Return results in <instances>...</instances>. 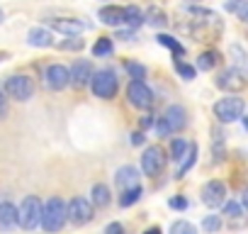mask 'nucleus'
<instances>
[{
  "label": "nucleus",
  "instance_id": "nucleus-1",
  "mask_svg": "<svg viewBox=\"0 0 248 234\" xmlns=\"http://www.w3.org/2000/svg\"><path fill=\"white\" fill-rule=\"evenodd\" d=\"M66 222H68L66 202L61 198H49L42 207V227L46 232H59V229H63Z\"/></svg>",
  "mask_w": 248,
  "mask_h": 234
},
{
  "label": "nucleus",
  "instance_id": "nucleus-2",
  "mask_svg": "<svg viewBox=\"0 0 248 234\" xmlns=\"http://www.w3.org/2000/svg\"><path fill=\"white\" fill-rule=\"evenodd\" d=\"M90 88H93V95L95 98H102V100H112L119 90V78L114 71L109 68H102L97 73H93L90 78Z\"/></svg>",
  "mask_w": 248,
  "mask_h": 234
},
{
  "label": "nucleus",
  "instance_id": "nucleus-3",
  "mask_svg": "<svg viewBox=\"0 0 248 234\" xmlns=\"http://www.w3.org/2000/svg\"><path fill=\"white\" fill-rule=\"evenodd\" d=\"M42 200L37 195H27L17 207V224L22 229H34L42 224Z\"/></svg>",
  "mask_w": 248,
  "mask_h": 234
},
{
  "label": "nucleus",
  "instance_id": "nucleus-4",
  "mask_svg": "<svg viewBox=\"0 0 248 234\" xmlns=\"http://www.w3.org/2000/svg\"><path fill=\"white\" fill-rule=\"evenodd\" d=\"M243 110H246V102L241 98H236L233 93L229 98H221L219 102H214V117H217L221 125H229V122L241 120Z\"/></svg>",
  "mask_w": 248,
  "mask_h": 234
},
{
  "label": "nucleus",
  "instance_id": "nucleus-5",
  "mask_svg": "<svg viewBox=\"0 0 248 234\" xmlns=\"http://www.w3.org/2000/svg\"><path fill=\"white\" fill-rule=\"evenodd\" d=\"M127 98H129V102H132L137 110H151L154 102H156L154 90H151L141 78H132V83H129V88H127Z\"/></svg>",
  "mask_w": 248,
  "mask_h": 234
},
{
  "label": "nucleus",
  "instance_id": "nucleus-6",
  "mask_svg": "<svg viewBox=\"0 0 248 234\" xmlns=\"http://www.w3.org/2000/svg\"><path fill=\"white\" fill-rule=\"evenodd\" d=\"M5 95L20 102H27L34 95V81L30 76H10L5 81Z\"/></svg>",
  "mask_w": 248,
  "mask_h": 234
},
{
  "label": "nucleus",
  "instance_id": "nucleus-7",
  "mask_svg": "<svg viewBox=\"0 0 248 234\" xmlns=\"http://www.w3.org/2000/svg\"><path fill=\"white\" fill-rule=\"evenodd\" d=\"M66 215H68V222L76 224V227H83L93 219L95 215V205L85 198H73L68 205H66Z\"/></svg>",
  "mask_w": 248,
  "mask_h": 234
},
{
  "label": "nucleus",
  "instance_id": "nucleus-8",
  "mask_svg": "<svg viewBox=\"0 0 248 234\" xmlns=\"http://www.w3.org/2000/svg\"><path fill=\"white\" fill-rule=\"evenodd\" d=\"M141 168H144V173L151 176V178L161 176L163 168H166V151H163L161 147H149V149L144 151V156H141Z\"/></svg>",
  "mask_w": 248,
  "mask_h": 234
},
{
  "label": "nucleus",
  "instance_id": "nucleus-9",
  "mask_svg": "<svg viewBox=\"0 0 248 234\" xmlns=\"http://www.w3.org/2000/svg\"><path fill=\"white\" fill-rule=\"evenodd\" d=\"M217 85H219L221 90H226V93H238V90L246 88V73H241L236 66L224 68V71L217 76Z\"/></svg>",
  "mask_w": 248,
  "mask_h": 234
},
{
  "label": "nucleus",
  "instance_id": "nucleus-10",
  "mask_svg": "<svg viewBox=\"0 0 248 234\" xmlns=\"http://www.w3.org/2000/svg\"><path fill=\"white\" fill-rule=\"evenodd\" d=\"M224 200H226V185L221 183V181H209V183H204V188H202V202L207 205V207H221L224 205Z\"/></svg>",
  "mask_w": 248,
  "mask_h": 234
},
{
  "label": "nucleus",
  "instance_id": "nucleus-11",
  "mask_svg": "<svg viewBox=\"0 0 248 234\" xmlns=\"http://www.w3.org/2000/svg\"><path fill=\"white\" fill-rule=\"evenodd\" d=\"M44 78H46V85L51 90H63L66 85H71V71L66 66H61V64H51L46 68Z\"/></svg>",
  "mask_w": 248,
  "mask_h": 234
},
{
  "label": "nucleus",
  "instance_id": "nucleus-12",
  "mask_svg": "<svg viewBox=\"0 0 248 234\" xmlns=\"http://www.w3.org/2000/svg\"><path fill=\"white\" fill-rule=\"evenodd\" d=\"M71 85L73 88H85V85H90V78H93V64L90 61H85V59H78L71 68Z\"/></svg>",
  "mask_w": 248,
  "mask_h": 234
},
{
  "label": "nucleus",
  "instance_id": "nucleus-13",
  "mask_svg": "<svg viewBox=\"0 0 248 234\" xmlns=\"http://www.w3.org/2000/svg\"><path fill=\"white\" fill-rule=\"evenodd\" d=\"M163 120H166L170 132H180V130L187 127V112H185L183 105H170L166 110V115H163Z\"/></svg>",
  "mask_w": 248,
  "mask_h": 234
},
{
  "label": "nucleus",
  "instance_id": "nucleus-14",
  "mask_svg": "<svg viewBox=\"0 0 248 234\" xmlns=\"http://www.w3.org/2000/svg\"><path fill=\"white\" fill-rule=\"evenodd\" d=\"M49 27H54L56 32H61V34H68V37H78V34H83L85 30H88V25L85 22H80V20H49Z\"/></svg>",
  "mask_w": 248,
  "mask_h": 234
},
{
  "label": "nucleus",
  "instance_id": "nucleus-15",
  "mask_svg": "<svg viewBox=\"0 0 248 234\" xmlns=\"http://www.w3.org/2000/svg\"><path fill=\"white\" fill-rule=\"evenodd\" d=\"M114 183H117L119 190L134 188V185H139V171H137L134 166H122V168H117V173H114Z\"/></svg>",
  "mask_w": 248,
  "mask_h": 234
},
{
  "label": "nucleus",
  "instance_id": "nucleus-16",
  "mask_svg": "<svg viewBox=\"0 0 248 234\" xmlns=\"http://www.w3.org/2000/svg\"><path fill=\"white\" fill-rule=\"evenodd\" d=\"M17 227V207L13 202H0V229L8 232Z\"/></svg>",
  "mask_w": 248,
  "mask_h": 234
},
{
  "label": "nucleus",
  "instance_id": "nucleus-17",
  "mask_svg": "<svg viewBox=\"0 0 248 234\" xmlns=\"http://www.w3.org/2000/svg\"><path fill=\"white\" fill-rule=\"evenodd\" d=\"M97 17H100V22H105V25H109V27H119V25H124V8L107 5V8H102V10L97 13Z\"/></svg>",
  "mask_w": 248,
  "mask_h": 234
},
{
  "label": "nucleus",
  "instance_id": "nucleus-18",
  "mask_svg": "<svg viewBox=\"0 0 248 234\" xmlns=\"http://www.w3.org/2000/svg\"><path fill=\"white\" fill-rule=\"evenodd\" d=\"M27 42H30V47H42V49L54 47V37H51V32L44 30V27H32L30 34H27Z\"/></svg>",
  "mask_w": 248,
  "mask_h": 234
},
{
  "label": "nucleus",
  "instance_id": "nucleus-19",
  "mask_svg": "<svg viewBox=\"0 0 248 234\" xmlns=\"http://www.w3.org/2000/svg\"><path fill=\"white\" fill-rule=\"evenodd\" d=\"M229 54H231V59H233V66H236L241 73L248 76V51H246L241 44H231Z\"/></svg>",
  "mask_w": 248,
  "mask_h": 234
},
{
  "label": "nucleus",
  "instance_id": "nucleus-20",
  "mask_svg": "<svg viewBox=\"0 0 248 234\" xmlns=\"http://www.w3.org/2000/svg\"><path fill=\"white\" fill-rule=\"evenodd\" d=\"M144 22H146V17H144V13H141L137 5L124 8V25H129L132 30H137V27H141Z\"/></svg>",
  "mask_w": 248,
  "mask_h": 234
},
{
  "label": "nucleus",
  "instance_id": "nucleus-21",
  "mask_svg": "<svg viewBox=\"0 0 248 234\" xmlns=\"http://www.w3.org/2000/svg\"><path fill=\"white\" fill-rule=\"evenodd\" d=\"M144 17H146V22H149L151 27H166V25H168L166 13H163L161 8H156V5H151V8L144 13Z\"/></svg>",
  "mask_w": 248,
  "mask_h": 234
},
{
  "label": "nucleus",
  "instance_id": "nucleus-22",
  "mask_svg": "<svg viewBox=\"0 0 248 234\" xmlns=\"http://www.w3.org/2000/svg\"><path fill=\"white\" fill-rule=\"evenodd\" d=\"M197 161V144H187V151H185V156L180 159V168H178V178H183L187 171H190V166Z\"/></svg>",
  "mask_w": 248,
  "mask_h": 234
},
{
  "label": "nucleus",
  "instance_id": "nucleus-23",
  "mask_svg": "<svg viewBox=\"0 0 248 234\" xmlns=\"http://www.w3.org/2000/svg\"><path fill=\"white\" fill-rule=\"evenodd\" d=\"M109 200H112V195H109V188L107 185H102V183L93 185V205L95 207H107Z\"/></svg>",
  "mask_w": 248,
  "mask_h": 234
},
{
  "label": "nucleus",
  "instance_id": "nucleus-24",
  "mask_svg": "<svg viewBox=\"0 0 248 234\" xmlns=\"http://www.w3.org/2000/svg\"><path fill=\"white\" fill-rule=\"evenodd\" d=\"M219 61H221L219 51H204V54H200V59H197V68H200V71H212L214 66H219Z\"/></svg>",
  "mask_w": 248,
  "mask_h": 234
},
{
  "label": "nucleus",
  "instance_id": "nucleus-25",
  "mask_svg": "<svg viewBox=\"0 0 248 234\" xmlns=\"http://www.w3.org/2000/svg\"><path fill=\"white\" fill-rule=\"evenodd\" d=\"M226 10H231V13L238 15L243 22H248V0H229Z\"/></svg>",
  "mask_w": 248,
  "mask_h": 234
},
{
  "label": "nucleus",
  "instance_id": "nucleus-26",
  "mask_svg": "<svg viewBox=\"0 0 248 234\" xmlns=\"http://www.w3.org/2000/svg\"><path fill=\"white\" fill-rule=\"evenodd\" d=\"M141 198V185H134V188H127V190H122V198H119V205L122 207H129L134 205L137 200Z\"/></svg>",
  "mask_w": 248,
  "mask_h": 234
},
{
  "label": "nucleus",
  "instance_id": "nucleus-27",
  "mask_svg": "<svg viewBox=\"0 0 248 234\" xmlns=\"http://www.w3.org/2000/svg\"><path fill=\"white\" fill-rule=\"evenodd\" d=\"M156 39H158V44L168 47V49H170L173 54H178V56H183V54H185V47H183V44H180V42H178L175 37H168V34H158Z\"/></svg>",
  "mask_w": 248,
  "mask_h": 234
},
{
  "label": "nucleus",
  "instance_id": "nucleus-28",
  "mask_svg": "<svg viewBox=\"0 0 248 234\" xmlns=\"http://www.w3.org/2000/svg\"><path fill=\"white\" fill-rule=\"evenodd\" d=\"M112 49H114V47H112V39H109V37H100V39L95 42V47H93V54L100 59V56H109Z\"/></svg>",
  "mask_w": 248,
  "mask_h": 234
},
{
  "label": "nucleus",
  "instance_id": "nucleus-29",
  "mask_svg": "<svg viewBox=\"0 0 248 234\" xmlns=\"http://www.w3.org/2000/svg\"><path fill=\"white\" fill-rule=\"evenodd\" d=\"M185 151H187V142L185 139H173V144H170V159L173 161H180L183 156H185Z\"/></svg>",
  "mask_w": 248,
  "mask_h": 234
},
{
  "label": "nucleus",
  "instance_id": "nucleus-30",
  "mask_svg": "<svg viewBox=\"0 0 248 234\" xmlns=\"http://www.w3.org/2000/svg\"><path fill=\"white\" fill-rule=\"evenodd\" d=\"M170 232L173 234H195V224H190L185 219H178V222L170 224Z\"/></svg>",
  "mask_w": 248,
  "mask_h": 234
},
{
  "label": "nucleus",
  "instance_id": "nucleus-31",
  "mask_svg": "<svg viewBox=\"0 0 248 234\" xmlns=\"http://www.w3.org/2000/svg\"><path fill=\"white\" fill-rule=\"evenodd\" d=\"M124 68H127V73L132 76V78H146V68L141 66V64H134V61H127V64H124Z\"/></svg>",
  "mask_w": 248,
  "mask_h": 234
},
{
  "label": "nucleus",
  "instance_id": "nucleus-32",
  "mask_svg": "<svg viewBox=\"0 0 248 234\" xmlns=\"http://www.w3.org/2000/svg\"><path fill=\"white\" fill-rule=\"evenodd\" d=\"M85 44H83V39H80V34L78 37H71L68 42H61L59 44V49H63V51H80Z\"/></svg>",
  "mask_w": 248,
  "mask_h": 234
},
{
  "label": "nucleus",
  "instance_id": "nucleus-33",
  "mask_svg": "<svg viewBox=\"0 0 248 234\" xmlns=\"http://www.w3.org/2000/svg\"><path fill=\"white\" fill-rule=\"evenodd\" d=\"M175 71H178V73H180L185 81H192V78H195V66H190V64H183L180 59L175 61Z\"/></svg>",
  "mask_w": 248,
  "mask_h": 234
},
{
  "label": "nucleus",
  "instance_id": "nucleus-34",
  "mask_svg": "<svg viewBox=\"0 0 248 234\" xmlns=\"http://www.w3.org/2000/svg\"><path fill=\"white\" fill-rule=\"evenodd\" d=\"M202 229H204V232H219V229H221V219H219L217 215H209V217H204Z\"/></svg>",
  "mask_w": 248,
  "mask_h": 234
},
{
  "label": "nucleus",
  "instance_id": "nucleus-35",
  "mask_svg": "<svg viewBox=\"0 0 248 234\" xmlns=\"http://www.w3.org/2000/svg\"><path fill=\"white\" fill-rule=\"evenodd\" d=\"M241 212H243V205L241 202H224V215L226 217H241Z\"/></svg>",
  "mask_w": 248,
  "mask_h": 234
},
{
  "label": "nucleus",
  "instance_id": "nucleus-36",
  "mask_svg": "<svg viewBox=\"0 0 248 234\" xmlns=\"http://www.w3.org/2000/svg\"><path fill=\"white\" fill-rule=\"evenodd\" d=\"M168 205H170L173 210H185V207H187V200H185V198H170Z\"/></svg>",
  "mask_w": 248,
  "mask_h": 234
},
{
  "label": "nucleus",
  "instance_id": "nucleus-37",
  "mask_svg": "<svg viewBox=\"0 0 248 234\" xmlns=\"http://www.w3.org/2000/svg\"><path fill=\"white\" fill-rule=\"evenodd\" d=\"M105 232H107V234H122V232H124V227H122L119 222H112V224H107V227H105Z\"/></svg>",
  "mask_w": 248,
  "mask_h": 234
},
{
  "label": "nucleus",
  "instance_id": "nucleus-38",
  "mask_svg": "<svg viewBox=\"0 0 248 234\" xmlns=\"http://www.w3.org/2000/svg\"><path fill=\"white\" fill-rule=\"evenodd\" d=\"M8 115V98H5V93H0V120Z\"/></svg>",
  "mask_w": 248,
  "mask_h": 234
},
{
  "label": "nucleus",
  "instance_id": "nucleus-39",
  "mask_svg": "<svg viewBox=\"0 0 248 234\" xmlns=\"http://www.w3.org/2000/svg\"><path fill=\"white\" fill-rule=\"evenodd\" d=\"M144 139H146V137H144V132H134V134H132V144H134V147H141V144H144Z\"/></svg>",
  "mask_w": 248,
  "mask_h": 234
},
{
  "label": "nucleus",
  "instance_id": "nucleus-40",
  "mask_svg": "<svg viewBox=\"0 0 248 234\" xmlns=\"http://www.w3.org/2000/svg\"><path fill=\"white\" fill-rule=\"evenodd\" d=\"M117 39H124V42H132V39H134V32H117Z\"/></svg>",
  "mask_w": 248,
  "mask_h": 234
},
{
  "label": "nucleus",
  "instance_id": "nucleus-41",
  "mask_svg": "<svg viewBox=\"0 0 248 234\" xmlns=\"http://www.w3.org/2000/svg\"><path fill=\"white\" fill-rule=\"evenodd\" d=\"M141 125H144V127H151V125H156V120H154V115H146L144 120H141Z\"/></svg>",
  "mask_w": 248,
  "mask_h": 234
},
{
  "label": "nucleus",
  "instance_id": "nucleus-42",
  "mask_svg": "<svg viewBox=\"0 0 248 234\" xmlns=\"http://www.w3.org/2000/svg\"><path fill=\"white\" fill-rule=\"evenodd\" d=\"M241 205H243V207H246V210H248V188H246V190H243V200H241Z\"/></svg>",
  "mask_w": 248,
  "mask_h": 234
},
{
  "label": "nucleus",
  "instance_id": "nucleus-43",
  "mask_svg": "<svg viewBox=\"0 0 248 234\" xmlns=\"http://www.w3.org/2000/svg\"><path fill=\"white\" fill-rule=\"evenodd\" d=\"M3 20H5V13H3V10H0V22H3Z\"/></svg>",
  "mask_w": 248,
  "mask_h": 234
},
{
  "label": "nucleus",
  "instance_id": "nucleus-44",
  "mask_svg": "<svg viewBox=\"0 0 248 234\" xmlns=\"http://www.w3.org/2000/svg\"><path fill=\"white\" fill-rule=\"evenodd\" d=\"M243 125H246V130H248V117H243Z\"/></svg>",
  "mask_w": 248,
  "mask_h": 234
},
{
  "label": "nucleus",
  "instance_id": "nucleus-45",
  "mask_svg": "<svg viewBox=\"0 0 248 234\" xmlns=\"http://www.w3.org/2000/svg\"><path fill=\"white\" fill-rule=\"evenodd\" d=\"M0 59H3V56H0Z\"/></svg>",
  "mask_w": 248,
  "mask_h": 234
}]
</instances>
